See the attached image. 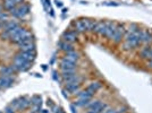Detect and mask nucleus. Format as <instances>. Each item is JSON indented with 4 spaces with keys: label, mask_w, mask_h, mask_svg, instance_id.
Segmentation results:
<instances>
[{
    "label": "nucleus",
    "mask_w": 152,
    "mask_h": 113,
    "mask_svg": "<svg viewBox=\"0 0 152 113\" xmlns=\"http://www.w3.org/2000/svg\"><path fill=\"white\" fill-rule=\"evenodd\" d=\"M116 111H117V113H125V112H127V107L121 106V107H119V109H117Z\"/></svg>",
    "instance_id": "obj_28"
},
{
    "label": "nucleus",
    "mask_w": 152,
    "mask_h": 113,
    "mask_svg": "<svg viewBox=\"0 0 152 113\" xmlns=\"http://www.w3.org/2000/svg\"><path fill=\"white\" fill-rule=\"evenodd\" d=\"M125 33H126V28L124 27L123 24H117V27H116V31L114 33V36H113V42L115 44H119L121 42V40L124 38V35H125Z\"/></svg>",
    "instance_id": "obj_2"
},
{
    "label": "nucleus",
    "mask_w": 152,
    "mask_h": 113,
    "mask_svg": "<svg viewBox=\"0 0 152 113\" xmlns=\"http://www.w3.org/2000/svg\"><path fill=\"white\" fill-rule=\"evenodd\" d=\"M100 88H101V83L100 82H93V83H91V84H90L86 89H89L92 94H95Z\"/></svg>",
    "instance_id": "obj_18"
},
{
    "label": "nucleus",
    "mask_w": 152,
    "mask_h": 113,
    "mask_svg": "<svg viewBox=\"0 0 152 113\" xmlns=\"http://www.w3.org/2000/svg\"><path fill=\"white\" fill-rule=\"evenodd\" d=\"M151 52H152V45H146L144 46L141 52H140V56L142 59H150L151 58Z\"/></svg>",
    "instance_id": "obj_9"
},
{
    "label": "nucleus",
    "mask_w": 152,
    "mask_h": 113,
    "mask_svg": "<svg viewBox=\"0 0 152 113\" xmlns=\"http://www.w3.org/2000/svg\"><path fill=\"white\" fill-rule=\"evenodd\" d=\"M28 13H30V6L27 4H23L22 6L16 7L15 9L10 12V14L16 18H23L26 15H28Z\"/></svg>",
    "instance_id": "obj_1"
},
{
    "label": "nucleus",
    "mask_w": 152,
    "mask_h": 113,
    "mask_svg": "<svg viewBox=\"0 0 152 113\" xmlns=\"http://www.w3.org/2000/svg\"><path fill=\"white\" fill-rule=\"evenodd\" d=\"M148 67H149V68H152V59L149 60V62H148Z\"/></svg>",
    "instance_id": "obj_31"
},
{
    "label": "nucleus",
    "mask_w": 152,
    "mask_h": 113,
    "mask_svg": "<svg viewBox=\"0 0 152 113\" xmlns=\"http://www.w3.org/2000/svg\"><path fill=\"white\" fill-rule=\"evenodd\" d=\"M60 68L63 71H65V70H75L76 66L75 62H72V61H68L66 59H63L60 61Z\"/></svg>",
    "instance_id": "obj_5"
},
{
    "label": "nucleus",
    "mask_w": 152,
    "mask_h": 113,
    "mask_svg": "<svg viewBox=\"0 0 152 113\" xmlns=\"http://www.w3.org/2000/svg\"><path fill=\"white\" fill-rule=\"evenodd\" d=\"M5 113H14V107L13 106H7L5 109Z\"/></svg>",
    "instance_id": "obj_30"
},
{
    "label": "nucleus",
    "mask_w": 152,
    "mask_h": 113,
    "mask_svg": "<svg viewBox=\"0 0 152 113\" xmlns=\"http://www.w3.org/2000/svg\"><path fill=\"white\" fill-rule=\"evenodd\" d=\"M94 32L102 35V36H104V33H106V22H96Z\"/></svg>",
    "instance_id": "obj_13"
},
{
    "label": "nucleus",
    "mask_w": 152,
    "mask_h": 113,
    "mask_svg": "<svg viewBox=\"0 0 152 113\" xmlns=\"http://www.w3.org/2000/svg\"><path fill=\"white\" fill-rule=\"evenodd\" d=\"M0 113H1V112H0Z\"/></svg>",
    "instance_id": "obj_36"
},
{
    "label": "nucleus",
    "mask_w": 152,
    "mask_h": 113,
    "mask_svg": "<svg viewBox=\"0 0 152 113\" xmlns=\"http://www.w3.org/2000/svg\"><path fill=\"white\" fill-rule=\"evenodd\" d=\"M93 95L94 94H92L89 89H84V91H81V92L77 93V97H78V99H84V100H85V99H86V100H91Z\"/></svg>",
    "instance_id": "obj_19"
},
{
    "label": "nucleus",
    "mask_w": 152,
    "mask_h": 113,
    "mask_svg": "<svg viewBox=\"0 0 152 113\" xmlns=\"http://www.w3.org/2000/svg\"><path fill=\"white\" fill-rule=\"evenodd\" d=\"M30 104H32V100H27V99H19L18 104H17L16 109H17V110H24V109H26Z\"/></svg>",
    "instance_id": "obj_15"
},
{
    "label": "nucleus",
    "mask_w": 152,
    "mask_h": 113,
    "mask_svg": "<svg viewBox=\"0 0 152 113\" xmlns=\"http://www.w3.org/2000/svg\"><path fill=\"white\" fill-rule=\"evenodd\" d=\"M7 17H8V15L6 13H4V12L0 13V20H6Z\"/></svg>",
    "instance_id": "obj_29"
},
{
    "label": "nucleus",
    "mask_w": 152,
    "mask_h": 113,
    "mask_svg": "<svg viewBox=\"0 0 152 113\" xmlns=\"http://www.w3.org/2000/svg\"><path fill=\"white\" fill-rule=\"evenodd\" d=\"M18 45L22 51H35V44L33 43L32 41H30V42H22Z\"/></svg>",
    "instance_id": "obj_10"
},
{
    "label": "nucleus",
    "mask_w": 152,
    "mask_h": 113,
    "mask_svg": "<svg viewBox=\"0 0 152 113\" xmlns=\"http://www.w3.org/2000/svg\"><path fill=\"white\" fill-rule=\"evenodd\" d=\"M75 28H76V32L88 31V27H86V20H85V19H81V20L75 22Z\"/></svg>",
    "instance_id": "obj_14"
},
{
    "label": "nucleus",
    "mask_w": 152,
    "mask_h": 113,
    "mask_svg": "<svg viewBox=\"0 0 152 113\" xmlns=\"http://www.w3.org/2000/svg\"><path fill=\"white\" fill-rule=\"evenodd\" d=\"M20 53H22V56H24V59L30 61V62L33 61L34 58H35V51H22Z\"/></svg>",
    "instance_id": "obj_20"
},
{
    "label": "nucleus",
    "mask_w": 152,
    "mask_h": 113,
    "mask_svg": "<svg viewBox=\"0 0 152 113\" xmlns=\"http://www.w3.org/2000/svg\"><path fill=\"white\" fill-rule=\"evenodd\" d=\"M82 80V77L78 75H76L74 74L73 76H70V77H67V78H64V82L65 84H72V83H81Z\"/></svg>",
    "instance_id": "obj_17"
},
{
    "label": "nucleus",
    "mask_w": 152,
    "mask_h": 113,
    "mask_svg": "<svg viewBox=\"0 0 152 113\" xmlns=\"http://www.w3.org/2000/svg\"><path fill=\"white\" fill-rule=\"evenodd\" d=\"M91 100H84V99H78V101H76L75 102V105L76 106H81V107H84V106H88V104H89Z\"/></svg>",
    "instance_id": "obj_23"
},
{
    "label": "nucleus",
    "mask_w": 152,
    "mask_h": 113,
    "mask_svg": "<svg viewBox=\"0 0 152 113\" xmlns=\"http://www.w3.org/2000/svg\"><path fill=\"white\" fill-rule=\"evenodd\" d=\"M151 43H152V40H151Z\"/></svg>",
    "instance_id": "obj_34"
},
{
    "label": "nucleus",
    "mask_w": 152,
    "mask_h": 113,
    "mask_svg": "<svg viewBox=\"0 0 152 113\" xmlns=\"http://www.w3.org/2000/svg\"><path fill=\"white\" fill-rule=\"evenodd\" d=\"M81 84L80 83H72V84H66V91L70 94H76L80 92Z\"/></svg>",
    "instance_id": "obj_6"
},
{
    "label": "nucleus",
    "mask_w": 152,
    "mask_h": 113,
    "mask_svg": "<svg viewBox=\"0 0 152 113\" xmlns=\"http://www.w3.org/2000/svg\"><path fill=\"white\" fill-rule=\"evenodd\" d=\"M0 89H1V87H0Z\"/></svg>",
    "instance_id": "obj_35"
},
{
    "label": "nucleus",
    "mask_w": 152,
    "mask_h": 113,
    "mask_svg": "<svg viewBox=\"0 0 152 113\" xmlns=\"http://www.w3.org/2000/svg\"><path fill=\"white\" fill-rule=\"evenodd\" d=\"M77 40V32L75 31H67L65 34H64V41L66 42H75Z\"/></svg>",
    "instance_id": "obj_8"
},
{
    "label": "nucleus",
    "mask_w": 152,
    "mask_h": 113,
    "mask_svg": "<svg viewBox=\"0 0 152 113\" xmlns=\"http://www.w3.org/2000/svg\"><path fill=\"white\" fill-rule=\"evenodd\" d=\"M59 48L60 50L64 51V52H70V51H74V45L69 42H66V41H61L59 42Z\"/></svg>",
    "instance_id": "obj_11"
},
{
    "label": "nucleus",
    "mask_w": 152,
    "mask_h": 113,
    "mask_svg": "<svg viewBox=\"0 0 152 113\" xmlns=\"http://www.w3.org/2000/svg\"><path fill=\"white\" fill-rule=\"evenodd\" d=\"M140 41L143 44H149L151 43L152 40V33L148 30H140Z\"/></svg>",
    "instance_id": "obj_4"
},
{
    "label": "nucleus",
    "mask_w": 152,
    "mask_h": 113,
    "mask_svg": "<svg viewBox=\"0 0 152 113\" xmlns=\"http://www.w3.org/2000/svg\"><path fill=\"white\" fill-rule=\"evenodd\" d=\"M0 13H1V8H0Z\"/></svg>",
    "instance_id": "obj_33"
},
{
    "label": "nucleus",
    "mask_w": 152,
    "mask_h": 113,
    "mask_svg": "<svg viewBox=\"0 0 152 113\" xmlns=\"http://www.w3.org/2000/svg\"><path fill=\"white\" fill-rule=\"evenodd\" d=\"M5 8H6L7 10H9V12H12L13 9L16 8V5H17V2L15 1V0H5Z\"/></svg>",
    "instance_id": "obj_22"
},
{
    "label": "nucleus",
    "mask_w": 152,
    "mask_h": 113,
    "mask_svg": "<svg viewBox=\"0 0 152 113\" xmlns=\"http://www.w3.org/2000/svg\"><path fill=\"white\" fill-rule=\"evenodd\" d=\"M106 107H108L107 104H104V103H102V105H100V106L98 107V109H93V110H89L86 113H102L103 111H104V109Z\"/></svg>",
    "instance_id": "obj_24"
},
{
    "label": "nucleus",
    "mask_w": 152,
    "mask_h": 113,
    "mask_svg": "<svg viewBox=\"0 0 152 113\" xmlns=\"http://www.w3.org/2000/svg\"><path fill=\"white\" fill-rule=\"evenodd\" d=\"M14 84V78L13 77H0V87L1 88H7L10 87Z\"/></svg>",
    "instance_id": "obj_7"
},
{
    "label": "nucleus",
    "mask_w": 152,
    "mask_h": 113,
    "mask_svg": "<svg viewBox=\"0 0 152 113\" xmlns=\"http://www.w3.org/2000/svg\"><path fill=\"white\" fill-rule=\"evenodd\" d=\"M139 31H140L139 26L136 25V24H134V23H132V24H129V26L127 27L126 33H136V32Z\"/></svg>",
    "instance_id": "obj_25"
},
{
    "label": "nucleus",
    "mask_w": 152,
    "mask_h": 113,
    "mask_svg": "<svg viewBox=\"0 0 152 113\" xmlns=\"http://www.w3.org/2000/svg\"><path fill=\"white\" fill-rule=\"evenodd\" d=\"M102 113H117V111H116V109H113V107H106Z\"/></svg>",
    "instance_id": "obj_27"
},
{
    "label": "nucleus",
    "mask_w": 152,
    "mask_h": 113,
    "mask_svg": "<svg viewBox=\"0 0 152 113\" xmlns=\"http://www.w3.org/2000/svg\"><path fill=\"white\" fill-rule=\"evenodd\" d=\"M32 103H33L34 105H37V106H40V105H41V97H40V96H34V97L32 99Z\"/></svg>",
    "instance_id": "obj_26"
},
{
    "label": "nucleus",
    "mask_w": 152,
    "mask_h": 113,
    "mask_svg": "<svg viewBox=\"0 0 152 113\" xmlns=\"http://www.w3.org/2000/svg\"><path fill=\"white\" fill-rule=\"evenodd\" d=\"M18 26V23L16 20H6V24H5V27L4 30L5 31H10V30H14Z\"/></svg>",
    "instance_id": "obj_21"
},
{
    "label": "nucleus",
    "mask_w": 152,
    "mask_h": 113,
    "mask_svg": "<svg viewBox=\"0 0 152 113\" xmlns=\"http://www.w3.org/2000/svg\"><path fill=\"white\" fill-rule=\"evenodd\" d=\"M15 70L13 69V67H2L0 68V75L4 77H12Z\"/></svg>",
    "instance_id": "obj_16"
},
{
    "label": "nucleus",
    "mask_w": 152,
    "mask_h": 113,
    "mask_svg": "<svg viewBox=\"0 0 152 113\" xmlns=\"http://www.w3.org/2000/svg\"><path fill=\"white\" fill-rule=\"evenodd\" d=\"M15 1H16V2L18 4V2H20V1H23V0H15Z\"/></svg>",
    "instance_id": "obj_32"
},
{
    "label": "nucleus",
    "mask_w": 152,
    "mask_h": 113,
    "mask_svg": "<svg viewBox=\"0 0 152 113\" xmlns=\"http://www.w3.org/2000/svg\"><path fill=\"white\" fill-rule=\"evenodd\" d=\"M116 27H117V24L111 22V20H108L106 22V33H104V36L109 40H111L113 36H114V33L116 31Z\"/></svg>",
    "instance_id": "obj_3"
},
{
    "label": "nucleus",
    "mask_w": 152,
    "mask_h": 113,
    "mask_svg": "<svg viewBox=\"0 0 152 113\" xmlns=\"http://www.w3.org/2000/svg\"><path fill=\"white\" fill-rule=\"evenodd\" d=\"M64 59H66V60H68V61H72V62H76V61L80 59V54H78V52H76L75 50L70 51V52H67V53H66V56H65Z\"/></svg>",
    "instance_id": "obj_12"
}]
</instances>
